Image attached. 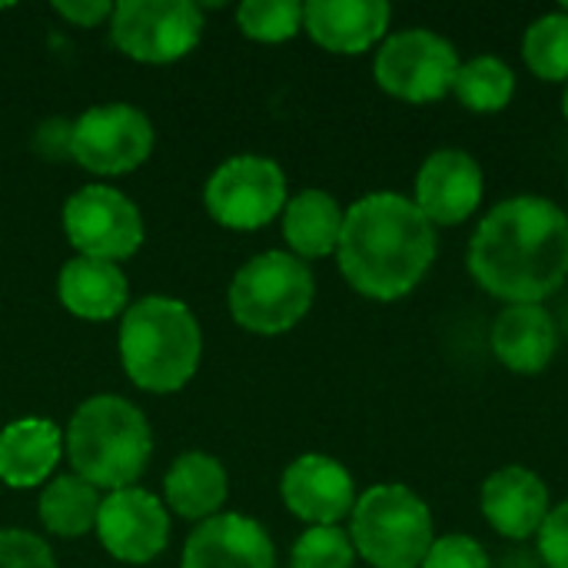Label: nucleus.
Segmentation results:
<instances>
[{
	"mask_svg": "<svg viewBox=\"0 0 568 568\" xmlns=\"http://www.w3.org/2000/svg\"><path fill=\"white\" fill-rule=\"evenodd\" d=\"M473 280L506 306L546 303L568 280V213L546 196H509L476 226Z\"/></svg>",
	"mask_w": 568,
	"mask_h": 568,
	"instance_id": "1",
	"label": "nucleus"
},
{
	"mask_svg": "<svg viewBox=\"0 0 568 568\" xmlns=\"http://www.w3.org/2000/svg\"><path fill=\"white\" fill-rule=\"evenodd\" d=\"M436 226L413 196L379 190L346 210L336 260L346 283L376 303L409 296L436 263Z\"/></svg>",
	"mask_w": 568,
	"mask_h": 568,
	"instance_id": "2",
	"label": "nucleus"
},
{
	"mask_svg": "<svg viewBox=\"0 0 568 568\" xmlns=\"http://www.w3.org/2000/svg\"><path fill=\"white\" fill-rule=\"evenodd\" d=\"M203 336L196 316L170 296H143L120 323V359L126 376L146 393L183 389L200 366Z\"/></svg>",
	"mask_w": 568,
	"mask_h": 568,
	"instance_id": "3",
	"label": "nucleus"
},
{
	"mask_svg": "<svg viewBox=\"0 0 568 568\" xmlns=\"http://www.w3.org/2000/svg\"><path fill=\"white\" fill-rule=\"evenodd\" d=\"M153 453L146 416L120 396L87 399L67 426V456L80 479L97 489L133 486Z\"/></svg>",
	"mask_w": 568,
	"mask_h": 568,
	"instance_id": "4",
	"label": "nucleus"
},
{
	"mask_svg": "<svg viewBox=\"0 0 568 568\" xmlns=\"http://www.w3.org/2000/svg\"><path fill=\"white\" fill-rule=\"evenodd\" d=\"M349 539L373 568H419L436 542L433 513L409 486L366 489L349 513Z\"/></svg>",
	"mask_w": 568,
	"mask_h": 568,
	"instance_id": "5",
	"label": "nucleus"
},
{
	"mask_svg": "<svg viewBox=\"0 0 568 568\" xmlns=\"http://www.w3.org/2000/svg\"><path fill=\"white\" fill-rule=\"evenodd\" d=\"M316 280L313 270L293 253H260L230 283L233 320L260 336H276L293 329L313 306Z\"/></svg>",
	"mask_w": 568,
	"mask_h": 568,
	"instance_id": "6",
	"label": "nucleus"
},
{
	"mask_svg": "<svg viewBox=\"0 0 568 568\" xmlns=\"http://www.w3.org/2000/svg\"><path fill=\"white\" fill-rule=\"evenodd\" d=\"M459 50L426 27L389 33L373 60L376 83L403 103H436L453 93L459 73Z\"/></svg>",
	"mask_w": 568,
	"mask_h": 568,
	"instance_id": "7",
	"label": "nucleus"
},
{
	"mask_svg": "<svg viewBox=\"0 0 568 568\" xmlns=\"http://www.w3.org/2000/svg\"><path fill=\"white\" fill-rule=\"evenodd\" d=\"M203 203L230 230H260L286 210V173L270 156H230L206 180Z\"/></svg>",
	"mask_w": 568,
	"mask_h": 568,
	"instance_id": "8",
	"label": "nucleus"
},
{
	"mask_svg": "<svg viewBox=\"0 0 568 568\" xmlns=\"http://www.w3.org/2000/svg\"><path fill=\"white\" fill-rule=\"evenodd\" d=\"M113 43L140 63H173L203 33V10L193 0H123L110 17Z\"/></svg>",
	"mask_w": 568,
	"mask_h": 568,
	"instance_id": "9",
	"label": "nucleus"
},
{
	"mask_svg": "<svg viewBox=\"0 0 568 568\" xmlns=\"http://www.w3.org/2000/svg\"><path fill=\"white\" fill-rule=\"evenodd\" d=\"M153 150V126L146 113L130 103L90 106L70 126V160L100 176L136 170Z\"/></svg>",
	"mask_w": 568,
	"mask_h": 568,
	"instance_id": "10",
	"label": "nucleus"
},
{
	"mask_svg": "<svg viewBox=\"0 0 568 568\" xmlns=\"http://www.w3.org/2000/svg\"><path fill=\"white\" fill-rule=\"evenodd\" d=\"M63 230L87 260H126L143 243V220L133 200L113 186H83L63 206Z\"/></svg>",
	"mask_w": 568,
	"mask_h": 568,
	"instance_id": "11",
	"label": "nucleus"
},
{
	"mask_svg": "<svg viewBox=\"0 0 568 568\" xmlns=\"http://www.w3.org/2000/svg\"><path fill=\"white\" fill-rule=\"evenodd\" d=\"M486 193V173L479 160L459 146L433 150L413 183V203L433 226H459L479 206Z\"/></svg>",
	"mask_w": 568,
	"mask_h": 568,
	"instance_id": "12",
	"label": "nucleus"
},
{
	"mask_svg": "<svg viewBox=\"0 0 568 568\" xmlns=\"http://www.w3.org/2000/svg\"><path fill=\"white\" fill-rule=\"evenodd\" d=\"M97 536L113 559L130 562V566H146L166 549L170 516L156 496H150L146 489L126 486V489L110 493L100 503Z\"/></svg>",
	"mask_w": 568,
	"mask_h": 568,
	"instance_id": "13",
	"label": "nucleus"
},
{
	"mask_svg": "<svg viewBox=\"0 0 568 568\" xmlns=\"http://www.w3.org/2000/svg\"><path fill=\"white\" fill-rule=\"evenodd\" d=\"M280 496L286 509L310 526H339L356 506L349 469L323 453H306L293 459L283 473Z\"/></svg>",
	"mask_w": 568,
	"mask_h": 568,
	"instance_id": "14",
	"label": "nucleus"
},
{
	"mask_svg": "<svg viewBox=\"0 0 568 568\" xmlns=\"http://www.w3.org/2000/svg\"><path fill=\"white\" fill-rule=\"evenodd\" d=\"M479 509L493 532L513 542H526L536 539L542 523L549 519L552 496L539 473L526 466H503L489 473V479L483 483Z\"/></svg>",
	"mask_w": 568,
	"mask_h": 568,
	"instance_id": "15",
	"label": "nucleus"
},
{
	"mask_svg": "<svg viewBox=\"0 0 568 568\" xmlns=\"http://www.w3.org/2000/svg\"><path fill=\"white\" fill-rule=\"evenodd\" d=\"M393 7L386 0H310L303 30L329 53H366L389 37Z\"/></svg>",
	"mask_w": 568,
	"mask_h": 568,
	"instance_id": "16",
	"label": "nucleus"
},
{
	"mask_svg": "<svg viewBox=\"0 0 568 568\" xmlns=\"http://www.w3.org/2000/svg\"><path fill=\"white\" fill-rule=\"evenodd\" d=\"M273 542L256 519L226 513L196 526L180 568H273Z\"/></svg>",
	"mask_w": 568,
	"mask_h": 568,
	"instance_id": "17",
	"label": "nucleus"
},
{
	"mask_svg": "<svg viewBox=\"0 0 568 568\" xmlns=\"http://www.w3.org/2000/svg\"><path fill=\"white\" fill-rule=\"evenodd\" d=\"M559 349V329L546 306L519 303L506 306L493 323V353L496 359L519 376H539Z\"/></svg>",
	"mask_w": 568,
	"mask_h": 568,
	"instance_id": "18",
	"label": "nucleus"
},
{
	"mask_svg": "<svg viewBox=\"0 0 568 568\" xmlns=\"http://www.w3.org/2000/svg\"><path fill=\"white\" fill-rule=\"evenodd\" d=\"M63 436L47 419H17L0 433V479L13 489H30L50 479L60 463Z\"/></svg>",
	"mask_w": 568,
	"mask_h": 568,
	"instance_id": "19",
	"label": "nucleus"
},
{
	"mask_svg": "<svg viewBox=\"0 0 568 568\" xmlns=\"http://www.w3.org/2000/svg\"><path fill=\"white\" fill-rule=\"evenodd\" d=\"M126 296L130 286L116 263L73 256L60 270V300L80 320H113L116 313H126Z\"/></svg>",
	"mask_w": 568,
	"mask_h": 568,
	"instance_id": "20",
	"label": "nucleus"
},
{
	"mask_svg": "<svg viewBox=\"0 0 568 568\" xmlns=\"http://www.w3.org/2000/svg\"><path fill=\"white\" fill-rule=\"evenodd\" d=\"M343 220H346V210L336 203V196L310 186V190L296 193L293 200H286L283 236H286L296 260H303V263L323 260V256L336 253Z\"/></svg>",
	"mask_w": 568,
	"mask_h": 568,
	"instance_id": "21",
	"label": "nucleus"
},
{
	"mask_svg": "<svg viewBox=\"0 0 568 568\" xmlns=\"http://www.w3.org/2000/svg\"><path fill=\"white\" fill-rule=\"evenodd\" d=\"M166 503L183 519H213L226 499V473L206 453H183L166 473Z\"/></svg>",
	"mask_w": 568,
	"mask_h": 568,
	"instance_id": "22",
	"label": "nucleus"
},
{
	"mask_svg": "<svg viewBox=\"0 0 568 568\" xmlns=\"http://www.w3.org/2000/svg\"><path fill=\"white\" fill-rule=\"evenodd\" d=\"M100 489L90 486L80 476H57L53 483H47L43 496H40V519L47 526V532L60 536V539H77L90 529H97V516H100Z\"/></svg>",
	"mask_w": 568,
	"mask_h": 568,
	"instance_id": "23",
	"label": "nucleus"
},
{
	"mask_svg": "<svg viewBox=\"0 0 568 568\" xmlns=\"http://www.w3.org/2000/svg\"><path fill=\"white\" fill-rule=\"evenodd\" d=\"M453 93L473 113H499L516 97V70L496 53L469 57L459 63Z\"/></svg>",
	"mask_w": 568,
	"mask_h": 568,
	"instance_id": "24",
	"label": "nucleus"
},
{
	"mask_svg": "<svg viewBox=\"0 0 568 568\" xmlns=\"http://www.w3.org/2000/svg\"><path fill=\"white\" fill-rule=\"evenodd\" d=\"M523 60L532 77L568 83V13L552 10L536 17L523 33Z\"/></svg>",
	"mask_w": 568,
	"mask_h": 568,
	"instance_id": "25",
	"label": "nucleus"
},
{
	"mask_svg": "<svg viewBox=\"0 0 568 568\" xmlns=\"http://www.w3.org/2000/svg\"><path fill=\"white\" fill-rule=\"evenodd\" d=\"M236 23L253 40L280 43L303 30V3H296V0H246L236 10Z\"/></svg>",
	"mask_w": 568,
	"mask_h": 568,
	"instance_id": "26",
	"label": "nucleus"
},
{
	"mask_svg": "<svg viewBox=\"0 0 568 568\" xmlns=\"http://www.w3.org/2000/svg\"><path fill=\"white\" fill-rule=\"evenodd\" d=\"M356 549L349 532L339 526H310L296 546H293V566L290 568H353Z\"/></svg>",
	"mask_w": 568,
	"mask_h": 568,
	"instance_id": "27",
	"label": "nucleus"
},
{
	"mask_svg": "<svg viewBox=\"0 0 568 568\" xmlns=\"http://www.w3.org/2000/svg\"><path fill=\"white\" fill-rule=\"evenodd\" d=\"M419 568H493V562L479 539L449 532V536H436L429 556L423 559Z\"/></svg>",
	"mask_w": 568,
	"mask_h": 568,
	"instance_id": "28",
	"label": "nucleus"
},
{
	"mask_svg": "<svg viewBox=\"0 0 568 568\" xmlns=\"http://www.w3.org/2000/svg\"><path fill=\"white\" fill-rule=\"evenodd\" d=\"M0 568H57L50 546L23 529L0 532Z\"/></svg>",
	"mask_w": 568,
	"mask_h": 568,
	"instance_id": "29",
	"label": "nucleus"
},
{
	"mask_svg": "<svg viewBox=\"0 0 568 568\" xmlns=\"http://www.w3.org/2000/svg\"><path fill=\"white\" fill-rule=\"evenodd\" d=\"M536 546L546 568H568V499L552 506L549 519L542 523L536 536Z\"/></svg>",
	"mask_w": 568,
	"mask_h": 568,
	"instance_id": "30",
	"label": "nucleus"
},
{
	"mask_svg": "<svg viewBox=\"0 0 568 568\" xmlns=\"http://www.w3.org/2000/svg\"><path fill=\"white\" fill-rule=\"evenodd\" d=\"M53 10L60 13V17H67L70 23H77V27H97L103 17H113V7L110 3H103V0H67V3H53Z\"/></svg>",
	"mask_w": 568,
	"mask_h": 568,
	"instance_id": "31",
	"label": "nucleus"
},
{
	"mask_svg": "<svg viewBox=\"0 0 568 568\" xmlns=\"http://www.w3.org/2000/svg\"><path fill=\"white\" fill-rule=\"evenodd\" d=\"M70 126L73 123H63V120H47L37 133V150L50 160L57 156H70Z\"/></svg>",
	"mask_w": 568,
	"mask_h": 568,
	"instance_id": "32",
	"label": "nucleus"
},
{
	"mask_svg": "<svg viewBox=\"0 0 568 568\" xmlns=\"http://www.w3.org/2000/svg\"><path fill=\"white\" fill-rule=\"evenodd\" d=\"M562 116H566V123H568V83H566V90H562Z\"/></svg>",
	"mask_w": 568,
	"mask_h": 568,
	"instance_id": "33",
	"label": "nucleus"
},
{
	"mask_svg": "<svg viewBox=\"0 0 568 568\" xmlns=\"http://www.w3.org/2000/svg\"><path fill=\"white\" fill-rule=\"evenodd\" d=\"M559 10H566V13H568V0H566V3H562V7H559Z\"/></svg>",
	"mask_w": 568,
	"mask_h": 568,
	"instance_id": "34",
	"label": "nucleus"
}]
</instances>
